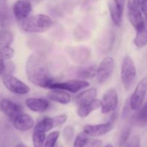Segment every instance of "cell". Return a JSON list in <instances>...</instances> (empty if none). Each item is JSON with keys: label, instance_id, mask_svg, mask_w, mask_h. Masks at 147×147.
Listing matches in <instances>:
<instances>
[{"label": "cell", "instance_id": "obj_1", "mask_svg": "<svg viewBox=\"0 0 147 147\" xmlns=\"http://www.w3.org/2000/svg\"><path fill=\"white\" fill-rule=\"evenodd\" d=\"M26 74L30 82L35 86L48 88L54 82L45 56L40 52H34L26 63Z\"/></svg>", "mask_w": 147, "mask_h": 147}, {"label": "cell", "instance_id": "obj_2", "mask_svg": "<svg viewBox=\"0 0 147 147\" xmlns=\"http://www.w3.org/2000/svg\"><path fill=\"white\" fill-rule=\"evenodd\" d=\"M52 20L46 14L31 16L21 21V27L24 32L29 33L44 32L51 27Z\"/></svg>", "mask_w": 147, "mask_h": 147}, {"label": "cell", "instance_id": "obj_3", "mask_svg": "<svg viewBox=\"0 0 147 147\" xmlns=\"http://www.w3.org/2000/svg\"><path fill=\"white\" fill-rule=\"evenodd\" d=\"M121 78L126 90L133 86L136 80V70L133 60L129 55L125 56L122 61L121 69Z\"/></svg>", "mask_w": 147, "mask_h": 147}, {"label": "cell", "instance_id": "obj_4", "mask_svg": "<svg viewBox=\"0 0 147 147\" xmlns=\"http://www.w3.org/2000/svg\"><path fill=\"white\" fill-rule=\"evenodd\" d=\"M147 93V78H144L136 86L134 92L129 100L130 108L134 111H138L142 108Z\"/></svg>", "mask_w": 147, "mask_h": 147}, {"label": "cell", "instance_id": "obj_5", "mask_svg": "<svg viewBox=\"0 0 147 147\" xmlns=\"http://www.w3.org/2000/svg\"><path fill=\"white\" fill-rule=\"evenodd\" d=\"M4 86L11 93L18 95H25L30 93V88L17 78L10 74H5L2 78Z\"/></svg>", "mask_w": 147, "mask_h": 147}, {"label": "cell", "instance_id": "obj_6", "mask_svg": "<svg viewBox=\"0 0 147 147\" xmlns=\"http://www.w3.org/2000/svg\"><path fill=\"white\" fill-rule=\"evenodd\" d=\"M90 86L88 82L83 80H70L62 83H55L53 82L48 88L60 89V90H67L71 93H77L80 90H83Z\"/></svg>", "mask_w": 147, "mask_h": 147}, {"label": "cell", "instance_id": "obj_7", "mask_svg": "<svg viewBox=\"0 0 147 147\" xmlns=\"http://www.w3.org/2000/svg\"><path fill=\"white\" fill-rule=\"evenodd\" d=\"M67 121V116L65 114L59 115L51 118H45L39 121L34 126V130L40 131L45 133L49 131L53 128L61 126Z\"/></svg>", "mask_w": 147, "mask_h": 147}, {"label": "cell", "instance_id": "obj_8", "mask_svg": "<svg viewBox=\"0 0 147 147\" xmlns=\"http://www.w3.org/2000/svg\"><path fill=\"white\" fill-rule=\"evenodd\" d=\"M114 60L112 57H106L103 59L97 70V79L100 83H104L111 76L114 70Z\"/></svg>", "mask_w": 147, "mask_h": 147}, {"label": "cell", "instance_id": "obj_9", "mask_svg": "<svg viewBox=\"0 0 147 147\" xmlns=\"http://www.w3.org/2000/svg\"><path fill=\"white\" fill-rule=\"evenodd\" d=\"M119 102V96L116 89L110 88L104 93L101 100V113H109L116 109Z\"/></svg>", "mask_w": 147, "mask_h": 147}, {"label": "cell", "instance_id": "obj_10", "mask_svg": "<svg viewBox=\"0 0 147 147\" xmlns=\"http://www.w3.org/2000/svg\"><path fill=\"white\" fill-rule=\"evenodd\" d=\"M66 51L70 59L76 63H85L90 57V50L88 47L83 46L67 47Z\"/></svg>", "mask_w": 147, "mask_h": 147}, {"label": "cell", "instance_id": "obj_11", "mask_svg": "<svg viewBox=\"0 0 147 147\" xmlns=\"http://www.w3.org/2000/svg\"><path fill=\"white\" fill-rule=\"evenodd\" d=\"M0 109L12 121L19 115L23 113L22 107L18 103L9 99H2L0 101Z\"/></svg>", "mask_w": 147, "mask_h": 147}, {"label": "cell", "instance_id": "obj_12", "mask_svg": "<svg viewBox=\"0 0 147 147\" xmlns=\"http://www.w3.org/2000/svg\"><path fill=\"white\" fill-rule=\"evenodd\" d=\"M32 9V6L30 0H17L13 6L14 17L20 22L27 18Z\"/></svg>", "mask_w": 147, "mask_h": 147}, {"label": "cell", "instance_id": "obj_13", "mask_svg": "<svg viewBox=\"0 0 147 147\" xmlns=\"http://www.w3.org/2000/svg\"><path fill=\"white\" fill-rule=\"evenodd\" d=\"M113 125L112 122L106 123H100L98 125H86L83 127V132L88 136H100L106 135L113 129Z\"/></svg>", "mask_w": 147, "mask_h": 147}, {"label": "cell", "instance_id": "obj_14", "mask_svg": "<svg viewBox=\"0 0 147 147\" xmlns=\"http://www.w3.org/2000/svg\"><path fill=\"white\" fill-rule=\"evenodd\" d=\"M109 8L113 23L116 25L120 26L124 10V0H112L109 2Z\"/></svg>", "mask_w": 147, "mask_h": 147}, {"label": "cell", "instance_id": "obj_15", "mask_svg": "<svg viewBox=\"0 0 147 147\" xmlns=\"http://www.w3.org/2000/svg\"><path fill=\"white\" fill-rule=\"evenodd\" d=\"M13 121V126L16 129L21 131H27L34 127V122L30 115L22 114L16 117Z\"/></svg>", "mask_w": 147, "mask_h": 147}, {"label": "cell", "instance_id": "obj_16", "mask_svg": "<svg viewBox=\"0 0 147 147\" xmlns=\"http://www.w3.org/2000/svg\"><path fill=\"white\" fill-rule=\"evenodd\" d=\"M26 105L31 111L37 113L45 111L50 107V102L44 98H30L26 100Z\"/></svg>", "mask_w": 147, "mask_h": 147}, {"label": "cell", "instance_id": "obj_17", "mask_svg": "<svg viewBox=\"0 0 147 147\" xmlns=\"http://www.w3.org/2000/svg\"><path fill=\"white\" fill-rule=\"evenodd\" d=\"M96 96H97V89L96 88H91L81 92L80 94L78 95L76 99V103L78 107L83 106L95 100Z\"/></svg>", "mask_w": 147, "mask_h": 147}, {"label": "cell", "instance_id": "obj_18", "mask_svg": "<svg viewBox=\"0 0 147 147\" xmlns=\"http://www.w3.org/2000/svg\"><path fill=\"white\" fill-rule=\"evenodd\" d=\"M47 97L50 100L61 104H67L70 102V96L63 90L60 89H53L47 94Z\"/></svg>", "mask_w": 147, "mask_h": 147}, {"label": "cell", "instance_id": "obj_19", "mask_svg": "<svg viewBox=\"0 0 147 147\" xmlns=\"http://www.w3.org/2000/svg\"><path fill=\"white\" fill-rule=\"evenodd\" d=\"M100 107H101V100L95 99L88 104L78 107V115L80 118H86L93 111L97 110Z\"/></svg>", "mask_w": 147, "mask_h": 147}, {"label": "cell", "instance_id": "obj_20", "mask_svg": "<svg viewBox=\"0 0 147 147\" xmlns=\"http://www.w3.org/2000/svg\"><path fill=\"white\" fill-rule=\"evenodd\" d=\"M129 18L130 22L136 29V30L145 24L142 11L139 8L129 9Z\"/></svg>", "mask_w": 147, "mask_h": 147}, {"label": "cell", "instance_id": "obj_21", "mask_svg": "<svg viewBox=\"0 0 147 147\" xmlns=\"http://www.w3.org/2000/svg\"><path fill=\"white\" fill-rule=\"evenodd\" d=\"M134 43L139 48H142L147 45V27L146 24L136 30V34Z\"/></svg>", "mask_w": 147, "mask_h": 147}, {"label": "cell", "instance_id": "obj_22", "mask_svg": "<svg viewBox=\"0 0 147 147\" xmlns=\"http://www.w3.org/2000/svg\"><path fill=\"white\" fill-rule=\"evenodd\" d=\"M97 67L95 65L87 66L80 68L78 71V77L81 79H90L97 75Z\"/></svg>", "mask_w": 147, "mask_h": 147}, {"label": "cell", "instance_id": "obj_23", "mask_svg": "<svg viewBox=\"0 0 147 147\" xmlns=\"http://www.w3.org/2000/svg\"><path fill=\"white\" fill-rule=\"evenodd\" d=\"M138 111L134 119V123L138 126H145L147 124V103Z\"/></svg>", "mask_w": 147, "mask_h": 147}, {"label": "cell", "instance_id": "obj_24", "mask_svg": "<svg viewBox=\"0 0 147 147\" xmlns=\"http://www.w3.org/2000/svg\"><path fill=\"white\" fill-rule=\"evenodd\" d=\"M14 40L13 34L7 30H1L0 31V47L10 46Z\"/></svg>", "mask_w": 147, "mask_h": 147}, {"label": "cell", "instance_id": "obj_25", "mask_svg": "<svg viewBox=\"0 0 147 147\" xmlns=\"http://www.w3.org/2000/svg\"><path fill=\"white\" fill-rule=\"evenodd\" d=\"M45 139L46 136L45 132L34 130L32 134V142L34 147H44Z\"/></svg>", "mask_w": 147, "mask_h": 147}, {"label": "cell", "instance_id": "obj_26", "mask_svg": "<svg viewBox=\"0 0 147 147\" xmlns=\"http://www.w3.org/2000/svg\"><path fill=\"white\" fill-rule=\"evenodd\" d=\"M59 136H60V132L59 131H55L51 132L46 138L44 147H54Z\"/></svg>", "mask_w": 147, "mask_h": 147}, {"label": "cell", "instance_id": "obj_27", "mask_svg": "<svg viewBox=\"0 0 147 147\" xmlns=\"http://www.w3.org/2000/svg\"><path fill=\"white\" fill-rule=\"evenodd\" d=\"M14 55V50L10 46L0 47V57L3 60H9Z\"/></svg>", "mask_w": 147, "mask_h": 147}, {"label": "cell", "instance_id": "obj_28", "mask_svg": "<svg viewBox=\"0 0 147 147\" xmlns=\"http://www.w3.org/2000/svg\"><path fill=\"white\" fill-rule=\"evenodd\" d=\"M8 17L7 0H0V22H4Z\"/></svg>", "mask_w": 147, "mask_h": 147}, {"label": "cell", "instance_id": "obj_29", "mask_svg": "<svg viewBox=\"0 0 147 147\" xmlns=\"http://www.w3.org/2000/svg\"><path fill=\"white\" fill-rule=\"evenodd\" d=\"M87 136L88 135L86 134L84 132L78 135L75 139L73 147H85V145L88 139Z\"/></svg>", "mask_w": 147, "mask_h": 147}, {"label": "cell", "instance_id": "obj_30", "mask_svg": "<svg viewBox=\"0 0 147 147\" xmlns=\"http://www.w3.org/2000/svg\"><path fill=\"white\" fill-rule=\"evenodd\" d=\"M63 136L65 141L67 143H69L72 141L74 136V129L72 126H67L63 129Z\"/></svg>", "mask_w": 147, "mask_h": 147}, {"label": "cell", "instance_id": "obj_31", "mask_svg": "<svg viewBox=\"0 0 147 147\" xmlns=\"http://www.w3.org/2000/svg\"><path fill=\"white\" fill-rule=\"evenodd\" d=\"M131 129L130 126H129V127L126 128L121 133L120 139H119V146L121 147L125 146L126 144L127 143L128 139H129L131 134Z\"/></svg>", "mask_w": 147, "mask_h": 147}, {"label": "cell", "instance_id": "obj_32", "mask_svg": "<svg viewBox=\"0 0 147 147\" xmlns=\"http://www.w3.org/2000/svg\"><path fill=\"white\" fill-rule=\"evenodd\" d=\"M103 142L100 139H88L86 142L85 147H101Z\"/></svg>", "mask_w": 147, "mask_h": 147}, {"label": "cell", "instance_id": "obj_33", "mask_svg": "<svg viewBox=\"0 0 147 147\" xmlns=\"http://www.w3.org/2000/svg\"><path fill=\"white\" fill-rule=\"evenodd\" d=\"M140 139L138 136H134L129 142L126 144V147H139Z\"/></svg>", "mask_w": 147, "mask_h": 147}, {"label": "cell", "instance_id": "obj_34", "mask_svg": "<svg viewBox=\"0 0 147 147\" xmlns=\"http://www.w3.org/2000/svg\"><path fill=\"white\" fill-rule=\"evenodd\" d=\"M142 0H129L128 1V9L140 8Z\"/></svg>", "mask_w": 147, "mask_h": 147}, {"label": "cell", "instance_id": "obj_35", "mask_svg": "<svg viewBox=\"0 0 147 147\" xmlns=\"http://www.w3.org/2000/svg\"><path fill=\"white\" fill-rule=\"evenodd\" d=\"M7 70V67H6V65L4 63V60L0 57V76H4Z\"/></svg>", "mask_w": 147, "mask_h": 147}, {"label": "cell", "instance_id": "obj_36", "mask_svg": "<svg viewBox=\"0 0 147 147\" xmlns=\"http://www.w3.org/2000/svg\"><path fill=\"white\" fill-rule=\"evenodd\" d=\"M140 8L142 12H143L144 14L145 15V17H146L147 16V0H142V1H141Z\"/></svg>", "mask_w": 147, "mask_h": 147}, {"label": "cell", "instance_id": "obj_37", "mask_svg": "<svg viewBox=\"0 0 147 147\" xmlns=\"http://www.w3.org/2000/svg\"><path fill=\"white\" fill-rule=\"evenodd\" d=\"M15 147H27V146H26L24 144H20L17 145Z\"/></svg>", "mask_w": 147, "mask_h": 147}, {"label": "cell", "instance_id": "obj_38", "mask_svg": "<svg viewBox=\"0 0 147 147\" xmlns=\"http://www.w3.org/2000/svg\"><path fill=\"white\" fill-rule=\"evenodd\" d=\"M145 24H146V25L147 26V16L145 17Z\"/></svg>", "mask_w": 147, "mask_h": 147}, {"label": "cell", "instance_id": "obj_39", "mask_svg": "<svg viewBox=\"0 0 147 147\" xmlns=\"http://www.w3.org/2000/svg\"><path fill=\"white\" fill-rule=\"evenodd\" d=\"M105 147H113L111 144H107Z\"/></svg>", "mask_w": 147, "mask_h": 147}]
</instances>
